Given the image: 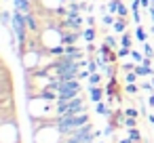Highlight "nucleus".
Listing matches in <instances>:
<instances>
[{
    "mask_svg": "<svg viewBox=\"0 0 154 143\" xmlns=\"http://www.w3.org/2000/svg\"><path fill=\"white\" fill-rule=\"evenodd\" d=\"M11 2H13V9H15L17 13L28 15V13H32V7H34L36 0H11Z\"/></svg>",
    "mask_w": 154,
    "mask_h": 143,
    "instance_id": "nucleus-1",
    "label": "nucleus"
},
{
    "mask_svg": "<svg viewBox=\"0 0 154 143\" xmlns=\"http://www.w3.org/2000/svg\"><path fill=\"white\" fill-rule=\"evenodd\" d=\"M127 23H129L127 17H116V21H114V25H112V32L118 34V36L125 34V32H127Z\"/></svg>",
    "mask_w": 154,
    "mask_h": 143,
    "instance_id": "nucleus-2",
    "label": "nucleus"
},
{
    "mask_svg": "<svg viewBox=\"0 0 154 143\" xmlns=\"http://www.w3.org/2000/svg\"><path fill=\"white\" fill-rule=\"evenodd\" d=\"M135 74H137L139 78L152 76V65H146V63H137V65H135Z\"/></svg>",
    "mask_w": 154,
    "mask_h": 143,
    "instance_id": "nucleus-3",
    "label": "nucleus"
},
{
    "mask_svg": "<svg viewBox=\"0 0 154 143\" xmlns=\"http://www.w3.org/2000/svg\"><path fill=\"white\" fill-rule=\"evenodd\" d=\"M26 23H28V30H30V32H38V30H40V28H38V19H36L34 13H28V15H26Z\"/></svg>",
    "mask_w": 154,
    "mask_h": 143,
    "instance_id": "nucleus-4",
    "label": "nucleus"
},
{
    "mask_svg": "<svg viewBox=\"0 0 154 143\" xmlns=\"http://www.w3.org/2000/svg\"><path fill=\"white\" fill-rule=\"evenodd\" d=\"M95 36H97V32H95V28H85L82 30V40L89 44V42H93L95 40Z\"/></svg>",
    "mask_w": 154,
    "mask_h": 143,
    "instance_id": "nucleus-5",
    "label": "nucleus"
},
{
    "mask_svg": "<svg viewBox=\"0 0 154 143\" xmlns=\"http://www.w3.org/2000/svg\"><path fill=\"white\" fill-rule=\"evenodd\" d=\"M89 91H91V99H93V101H97V103H99V99H101V95H103V91H101V88H99V86H91V88H89Z\"/></svg>",
    "mask_w": 154,
    "mask_h": 143,
    "instance_id": "nucleus-6",
    "label": "nucleus"
},
{
    "mask_svg": "<svg viewBox=\"0 0 154 143\" xmlns=\"http://www.w3.org/2000/svg\"><path fill=\"white\" fill-rule=\"evenodd\" d=\"M114 21H116V15L103 13V17H101V23H103V25H114Z\"/></svg>",
    "mask_w": 154,
    "mask_h": 143,
    "instance_id": "nucleus-7",
    "label": "nucleus"
},
{
    "mask_svg": "<svg viewBox=\"0 0 154 143\" xmlns=\"http://www.w3.org/2000/svg\"><path fill=\"white\" fill-rule=\"evenodd\" d=\"M135 38H137L139 42H146V38H148V32H146L141 25H137V30H135Z\"/></svg>",
    "mask_w": 154,
    "mask_h": 143,
    "instance_id": "nucleus-8",
    "label": "nucleus"
},
{
    "mask_svg": "<svg viewBox=\"0 0 154 143\" xmlns=\"http://www.w3.org/2000/svg\"><path fill=\"white\" fill-rule=\"evenodd\" d=\"M131 42H133V36H131L129 32L120 34V46H131Z\"/></svg>",
    "mask_w": 154,
    "mask_h": 143,
    "instance_id": "nucleus-9",
    "label": "nucleus"
},
{
    "mask_svg": "<svg viewBox=\"0 0 154 143\" xmlns=\"http://www.w3.org/2000/svg\"><path fill=\"white\" fill-rule=\"evenodd\" d=\"M141 53L146 55V57H154V49H152V44H148V42H141Z\"/></svg>",
    "mask_w": 154,
    "mask_h": 143,
    "instance_id": "nucleus-10",
    "label": "nucleus"
},
{
    "mask_svg": "<svg viewBox=\"0 0 154 143\" xmlns=\"http://www.w3.org/2000/svg\"><path fill=\"white\" fill-rule=\"evenodd\" d=\"M101 80H103V78H101V74H99V72H95V74H91L89 84H91V86H99V84H101Z\"/></svg>",
    "mask_w": 154,
    "mask_h": 143,
    "instance_id": "nucleus-11",
    "label": "nucleus"
},
{
    "mask_svg": "<svg viewBox=\"0 0 154 143\" xmlns=\"http://www.w3.org/2000/svg\"><path fill=\"white\" fill-rule=\"evenodd\" d=\"M131 51H133L131 46H120V49L116 51V53H118V59H122V57H129V55H131Z\"/></svg>",
    "mask_w": 154,
    "mask_h": 143,
    "instance_id": "nucleus-12",
    "label": "nucleus"
},
{
    "mask_svg": "<svg viewBox=\"0 0 154 143\" xmlns=\"http://www.w3.org/2000/svg\"><path fill=\"white\" fill-rule=\"evenodd\" d=\"M137 78H139V76H137L135 72H127V76H125V82H127V84H133Z\"/></svg>",
    "mask_w": 154,
    "mask_h": 143,
    "instance_id": "nucleus-13",
    "label": "nucleus"
},
{
    "mask_svg": "<svg viewBox=\"0 0 154 143\" xmlns=\"http://www.w3.org/2000/svg\"><path fill=\"white\" fill-rule=\"evenodd\" d=\"M127 15H129V11H127V7L120 2V4H118V11H116V17H127Z\"/></svg>",
    "mask_w": 154,
    "mask_h": 143,
    "instance_id": "nucleus-14",
    "label": "nucleus"
},
{
    "mask_svg": "<svg viewBox=\"0 0 154 143\" xmlns=\"http://www.w3.org/2000/svg\"><path fill=\"white\" fill-rule=\"evenodd\" d=\"M103 42H106L110 49H114V51H116V44H118V42H116V38H114V36H106V40H103Z\"/></svg>",
    "mask_w": 154,
    "mask_h": 143,
    "instance_id": "nucleus-15",
    "label": "nucleus"
},
{
    "mask_svg": "<svg viewBox=\"0 0 154 143\" xmlns=\"http://www.w3.org/2000/svg\"><path fill=\"white\" fill-rule=\"evenodd\" d=\"M97 114H99V116H110V112H108L106 103H97Z\"/></svg>",
    "mask_w": 154,
    "mask_h": 143,
    "instance_id": "nucleus-16",
    "label": "nucleus"
},
{
    "mask_svg": "<svg viewBox=\"0 0 154 143\" xmlns=\"http://www.w3.org/2000/svg\"><path fill=\"white\" fill-rule=\"evenodd\" d=\"M129 139H131V141H137V139H139V130H137L135 126L129 128Z\"/></svg>",
    "mask_w": 154,
    "mask_h": 143,
    "instance_id": "nucleus-17",
    "label": "nucleus"
},
{
    "mask_svg": "<svg viewBox=\"0 0 154 143\" xmlns=\"http://www.w3.org/2000/svg\"><path fill=\"white\" fill-rule=\"evenodd\" d=\"M125 91H127V93H129V95H135V93H137V91H139V86H137V84H135V82H133V84H127V88H125Z\"/></svg>",
    "mask_w": 154,
    "mask_h": 143,
    "instance_id": "nucleus-18",
    "label": "nucleus"
},
{
    "mask_svg": "<svg viewBox=\"0 0 154 143\" xmlns=\"http://www.w3.org/2000/svg\"><path fill=\"white\" fill-rule=\"evenodd\" d=\"M89 78H91V72H89V70H80L78 80H89Z\"/></svg>",
    "mask_w": 154,
    "mask_h": 143,
    "instance_id": "nucleus-19",
    "label": "nucleus"
},
{
    "mask_svg": "<svg viewBox=\"0 0 154 143\" xmlns=\"http://www.w3.org/2000/svg\"><path fill=\"white\" fill-rule=\"evenodd\" d=\"M125 114H127V118H137V116H139V112H137L135 107H129Z\"/></svg>",
    "mask_w": 154,
    "mask_h": 143,
    "instance_id": "nucleus-20",
    "label": "nucleus"
},
{
    "mask_svg": "<svg viewBox=\"0 0 154 143\" xmlns=\"http://www.w3.org/2000/svg\"><path fill=\"white\" fill-rule=\"evenodd\" d=\"M85 21H87V25H89V28H93V25H95V17H93V15H87V17H85Z\"/></svg>",
    "mask_w": 154,
    "mask_h": 143,
    "instance_id": "nucleus-21",
    "label": "nucleus"
},
{
    "mask_svg": "<svg viewBox=\"0 0 154 143\" xmlns=\"http://www.w3.org/2000/svg\"><path fill=\"white\" fill-rule=\"evenodd\" d=\"M131 15H133V21H135L137 25H141V15H139V11H137V13H131Z\"/></svg>",
    "mask_w": 154,
    "mask_h": 143,
    "instance_id": "nucleus-22",
    "label": "nucleus"
},
{
    "mask_svg": "<svg viewBox=\"0 0 154 143\" xmlns=\"http://www.w3.org/2000/svg\"><path fill=\"white\" fill-rule=\"evenodd\" d=\"M152 86H154L152 82H141V88H143V91H152Z\"/></svg>",
    "mask_w": 154,
    "mask_h": 143,
    "instance_id": "nucleus-23",
    "label": "nucleus"
},
{
    "mask_svg": "<svg viewBox=\"0 0 154 143\" xmlns=\"http://www.w3.org/2000/svg\"><path fill=\"white\" fill-rule=\"evenodd\" d=\"M148 103H150V105H152V107H154V93H152V95H150V97H148Z\"/></svg>",
    "mask_w": 154,
    "mask_h": 143,
    "instance_id": "nucleus-24",
    "label": "nucleus"
},
{
    "mask_svg": "<svg viewBox=\"0 0 154 143\" xmlns=\"http://www.w3.org/2000/svg\"><path fill=\"white\" fill-rule=\"evenodd\" d=\"M150 122H154V114H152V116H150Z\"/></svg>",
    "mask_w": 154,
    "mask_h": 143,
    "instance_id": "nucleus-25",
    "label": "nucleus"
},
{
    "mask_svg": "<svg viewBox=\"0 0 154 143\" xmlns=\"http://www.w3.org/2000/svg\"><path fill=\"white\" fill-rule=\"evenodd\" d=\"M152 84H154V78H152Z\"/></svg>",
    "mask_w": 154,
    "mask_h": 143,
    "instance_id": "nucleus-26",
    "label": "nucleus"
}]
</instances>
